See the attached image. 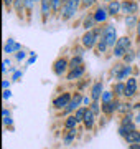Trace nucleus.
<instances>
[{"label":"nucleus","instance_id":"nucleus-1","mask_svg":"<svg viewBox=\"0 0 140 149\" xmlns=\"http://www.w3.org/2000/svg\"><path fill=\"white\" fill-rule=\"evenodd\" d=\"M102 35V25H97L96 28H92V30H86V32L82 33V37L79 38L81 40V45L86 50H94L99 42V38Z\"/></svg>","mask_w":140,"mask_h":149},{"label":"nucleus","instance_id":"nucleus-2","mask_svg":"<svg viewBox=\"0 0 140 149\" xmlns=\"http://www.w3.org/2000/svg\"><path fill=\"white\" fill-rule=\"evenodd\" d=\"M81 8V3H78L76 0H66L65 3H63V8H61V20L63 22H69L71 18H74V15L79 12Z\"/></svg>","mask_w":140,"mask_h":149},{"label":"nucleus","instance_id":"nucleus-3","mask_svg":"<svg viewBox=\"0 0 140 149\" xmlns=\"http://www.w3.org/2000/svg\"><path fill=\"white\" fill-rule=\"evenodd\" d=\"M130 48H132V38H130L129 35L120 37L117 40V43H115V47L112 48V55L115 56V58L122 60V58H124V55L129 52Z\"/></svg>","mask_w":140,"mask_h":149},{"label":"nucleus","instance_id":"nucleus-4","mask_svg":"<svg viewBox=\"0 0 140 149\" xmlns=\"http://www.w3.org/2000/svg\"><path fill=\"white\" fill-rule=\"evenodd\" d=\"M82 100H84V95H82L81 91H76L74 95H73V100H71V103L65 108V109H63V111H59V116L66 118V116H69V114H74L76 109L82 106Z\"/></svg>","mask_w":140,"mask_h":149},{"label":"nucleus","instance_id":"nucleus-5","mask_svg":"<svg viewBox=\"0 0 140 149\" xmlns=\"http://www.w3.org/2000/svg\"><path fill=\"white\" fill-rule=\"evenodd\" d=\"M51 70H53V73L56 74L58 78L66 76L68 71H69V58H68V56H58V58L54 60Z\"/></svg>","mask_w":140,"mask_h":149},{"label":"nucleus","instance_id":"nucleus-6","mask_svg":"<svg viewBox=\"0 0 140 149\" xmlns=\"http://www.w3.org/2000/svg\"><path fill=\"white\" fill-rule=\"evenodd\" d=\"M101 37L107 42L109 48H114L115 47V43H117L119 37H117V30H115V27H114V23H106V25H102V35Z\"/></svg>","mask_w":140,"mask_h":149},{"label":"nucleus","instance_id":"nucleus-7","mask_svg":"<svg viewBox=\"0 0 140 149\" xmlns=\"http://www.w3.org/2000/svg\"><path fill=\"white\" fill-rule=\"evenodd\" d=\"M71 100H73V93L71 91H65V93H61V95H58L54 98L53 103H51V106H53L54 111H63L71 103Z\"/></svg>","mask_w":140,"mask_h":149},{"label":"nucleus","instance_id":"nucleus-8","mask_svg":"<svg viewBox=\"0 0 140 149\" xmlns=\"http://www.w3.org/2000/svg\"><path fill=\"white\" fill-rule=\"evenodd\" d=\"M92 13H94V18H96V23L97 25H106L109 22V12H107V7L101 5V3H97L96 7H94V10H92Z\"/></svg>","mask_w":140,"mask_h":149},{"label":"nucleus","instance_id":"nucleus-9","mask_svg":"<svg viewBox=\"0 0 140 149\" xmlns=\"http://www.w3.org/2000/svg\"><path fill=\"white\" fill-rule=\"evenodd\" d=\"M40 15H41V23L46 25L49 17L53 15V5L51 0H40Z\"/></svg>","mask_w":140,"mask_h":149},{"label":"nucleus","instance_id":"nucleus-10","mask_svg":"<svg viewBox=\"0 0 140 149\" xmlns=\"http://www.w3.org/2000/svg\"><path fill=\"white\" fill-rule=\"evenodd\" d=\"M140 5L137 0H122V13L127 15H139Z\"/></svg>","mask_w":140,"mask_h":149},{"label":"nucleus","instance_id":"nucleus-11","mask_svg":"<svg viewBox=\"0 0 140 149\" xmlns=\"http://www.w3.org/2000/svg\"><path fill=\"white\" fill-rule=\"evenodd\" d=\"M139 91V83L135 76H130L129 80L125 81V100H132Z\"/></svg>","mask_w":140,"mask_h":149},{"label":"nucleus","instance_id":"nucleus-12","mask_svg":"<svg viewBox=\"0 0 140 149\" xmlns=\"http://www.w3.org/2000/svg\"><path fill=\"white\" fill-rule=\"evenodd\" d=\"M104 93V81L102 80H97L92 83L91 86V91H89V95H91L92 101H101V96Z\"/></svg>","mask_w":140,"mask_h":149},{"label":"nucleus","instance_id":"nucleus-13","mask_svg":"<svg viewBox=\"0 0 140 149\" xmlns=\"http://www.w3.org/2000/svg\"><path fill=\"white\" fill-rule=\"evenodd\" d=\"M119 106H120V100H112L110 103H106V104H102V114L106 118H110L114 114V113L119 111Z\"/></svg>","mask_w":140,"mask_h":149},{"label":"nucleus","instance_id":"nucleus-14","mask_svg":"<svg viewBox=\"0 0 140 149\" xmlns=\"http://www.w3.org/2000/svg\"><path fill=\"white\" fill-rule=\"evenodd\" d=\"M84 73H86V65H81V66H78L74 70H69L68 74H66V80L68 81H79V80H82Z\"/></svg>","mask_w":140,"mask_h":149},{"label":"nucleus","instance_id":"nucleus-15","mask_svg":"<svg viewBox=\"0 0 140 149\" xmlns=\"http://www.w3.org/2000/svg\"><path fill=\"white\" fill-rule=\"evenodd\" d=\"M96 114L92 113L91 108H87L86 111V116H84V121H82V126H84V129L86 131H92V129L96 128Z\"/></svg>","mask_w":140,"mask_h":149},{"label":"nucleus","instance_id":"nucleus-16","mask_svg":"<svg viewBox=\"0 0 140 149\" xmlns=\"http://www.w3.org/2000/svg\"><path fill=\"white\" fill-rule=\"evenodd\" d=\"M107 12L110 17H119L122 13V0H112V2H107Z\"/></svg>","mask_w":140,"mask_h":149},{"label":"nucleus","instance_id":"nucleus-17","mask_svg":"<svg viewBox=\"0 0 140 149\" xmlns=\"http://www.w3.org/2000/svg\"><path fill=\"white\" fill-rule=\"evenodd\" d=\"M122 139L125 141V144H140V129L129 131Z\"/></svg>","mask_w":140,"mask_h":149},{"label":"nucleus","instance_id":"nucleus-18","mask_svg":"<svg viewBox=\"0 0 140 149\" xmlns=\"http://www.w3.org/2000/svg\"><path fill=\"white\" fill-rule=\"evenodd\" d=\"M112 91L117 100H125V81H115V85H112Z\"/></svg>","mask_w":140,"mask_h":149},{"label":"nucleus","instance_id":"nucleus-19","mask_svg":"<svg viewBox=\"0 0 140 149\" xmlns=\"http://www.w3.org/2000/svg\"><path fill=\"white\" fill-rule=\"evenodd\" d=\"M97 23H96V18H94V13L92 12H87V15L82 18V28H84V32L86 30H92V28H96Z\"/></svg>","mask_w":140,"mask_h":149},{"label":"nucleus","instance_id":"nucleus-20","mask_svg":"<svg viewBox=\"0 0 140 149\" xmlns=\"http://www.w3.org/2000/svg\"><path fill=\"white\" fill-rule=\"evenodd\" d=\"M78 138V129L73 128V129H65V133H63V143L66 146H71V144L74 143V139Z\"/></svg>","mask_w":140,"mask_h":149},{"label":"nucleus","instance_id":"nucleus-21","mask_svg":"<svg viewBox=\"0 0 140 149\" xmlns=\"http://www.w3.org/2000/svg\"><path fill=\"white\" fill-rule=\"evenodd\" d=\"M130 76H134V66L132 65H124V68H122V71H120V74H119L117 81H127L130 78Z\"/></svg>","mask_w":140,"mask_h":149},{"label":"nucleus","instance_id":"nucleus-22","mask_svg":"<svg viewBox=\"0 0 140 149\" xmlns=\"http://www.w3.org/2000/svg\"><path fill=\"white\" fill-rule=\"evenodd\" d=\"M18 50H22V45L20 43H15L13 38H8L5 43V47H3V52L5 53H13V52H18Z\"/></svg>","mask_w":140,"mask_h":149},{"label":"nucleus","instance_id":"nucleus-23","mask_svg":"<svg viewBox=\"0 0 140 149\" xmlns=\"http://www.w3.org/2000/svg\"><path fill=\"white\" fill-rule=\"evenodd\" d=\"M124 61H119V63H115L112 66V68L109 70V78L110 80H115L117 81V78H119V74H120V71H122V68H124Z\"/></svg>","mask_w":140,"mask_h":149},{"label":"nucleus","instance_id":"nucleus-24","mask_svg":"<svg viewBox=\"0 0 140 149\" xmlns=\"http://www.w3.org/2000/svg\"><path fill=\"white\" fill-rule=\"evenodd\" d=\"M2 121H3V126L5 128H10L12 129V124H13V119H12V113L8 108H2Z\"/></svg>","mask_w":140,"mask_h":149},{"label":"nucleus","instance_id":"nucleus-25","mask_svg":"<svg viewBox=\"0 0 140 149\" xmlns=\"http://www.w3.org/2000/svg\"><path fill=\"white\" fill-rule=\"evenodd\" d=\"M109 50H110V48H109L107 42L101 37L99 38V42H97V45H96V48H94V52H96L97 55H104V53H107Z\"/></svg>","mask_w":140,"mask_h":149},{"label":"nucleus","instance_id":"nucleus-26","mask_svg":"<svg viewBox=\"0 0 140 149\" xmlns=\"http://www.w3.org/2000/svg\"><path fill=\"white\" fill-rule=\"evenodd\" d=\"M124 22L127 30H134V28H137V23H139V15H127Z\"/></svg>","mask_w":140,"mask_h":149},{"label":"nucleus","instance_id":"nucleus-27","mask_svg":"<svg viewBox=\"0 0 140 149\" xmlns=\"http://www.w3.org/2000/svg\"><path fill=\"white\" fill-rule=\"evenodd\" d=\"M130 111H134V103H130L129 100L127 101H122L120 100V106H119V114L122 116V114H127V113H130Z\"/></svg>","mask_w":140,"mask_h":149},{"label":"nucleus","instance_id":"nucleus-28","mask_svg":"<svg viewBox=\"0 0 140 149\" xmlns=\"http://www.w3.org/2000/svg\"><path fill=\"white\" fill-rule=\"evenodd\" d=\"M78 124L79 123L76 121L74 114H69V116L65 118V121H63V129H73V128H78Z\"/></svg>","mask_w":140,"mask_h":149},{"label":"nucleus","instance_id":"nucleus-29","mask_svg":"<svg viewBox=\"0 0 140 149\" xmlns=\"http://www.w3.org/2000/svg\"><path fill=\"white\" fill-rule=\"evenodd\" d=\"M81 65H84V60H82L81 55H73L69 58V70H74L78 66H81Z\"/></svg>","mask_w":140,"mask_h":149},{"label":"nucleus","instance_id":"nucleus-30","mask_svg":"<svg viewBox=\"0 0 140 149\" xmlns=\"http://www.w3.org/2000/svg\"><path fill=\"white\" fill-rule=\"evenodd\" d=\"M112 100H115V95H114V91H112V90H104L102 96H101V104L110 103Z\"/></svg>","mask_w":140,"mask_h":149},{"label":"nucleus","instance_id":"nucleus-31","mask_svg":"<svg viewBox=\"0 0 140 149\" xmlns=\"http://www.w3.org/2000/svg\"><path fill=\"white\" fill-rule=\"evenodd\" d=\"M86 111H87V106H81V108H78V109L74 111V118H76V121L79 123V124H82V121H84Z\"/></svg>","mask_w":140,"mask_h":149},{"label":"nucleus","instance_id":"nucleus-32","mask_svg":"<svg viewBox=\"0 0 140 149\" xmlns=\"http://www.w3.org/2000/svg\"><path fill=\"white\" fill-rule=\"evenodd\" d=\"M137 58V53H135V50L134 48H130L129 52H127V53L124 55V58H122V61H124V63H127V65H132L134 63V60Z\"/></svg>","mask_w":140,"mask_h":149},{"label":"nucleus","instance_id":"nucleus-33","mask_svg":"<svg viewBox=\"0 0 140 149\" xmlns=\"http://www.w3.org/2000/svg\"><path fill=\"white\" fill-rule=\"evenodd\" d=\"M66 0H51V5H53V15H59L61 13V8H63V3Z\"/></svg>","mask_w":140,"mask_h":149},{"label":"nucleus","instance_id":"nucleus-34","mask_svg":"<svg viewBox=\"0 0 140 149\" xmlns=\"http://www.w3.org/2000/svg\"><path fill=\"white\" fill-rule=\"evenodd\" d=\"M23 3H25V10H27V17L28 20L32 18V13H33V8H35V0H23Z\"/></svg>","mask_w":140,"mask_h":149},{"label":"nucleus","instance_id":"nucleus-35","mask_svg":"<svg viewBox=\"0 0 140 149\" xmlns=\"http://www.w3.org/2000/svg\"><path fill=\"white\" fill-rule=\"evenodd\" d=\"M132 123H135L134 111H130V113H127V114H122V116H120V124H132Z\"/></svg>","mask_w":140,"mask_h":149},{"label":"nucleus","instance_id":"nucleus-36","mask_svg":"<svg viewBox=\"0 0 140 149\" xmlns=\"http://www.w3.org/2000/svg\"><path fill=\"white\" fill-rule=\"evenodd\" d=\"M89 108L92 109V113H94L96 116H99V114L102 113V104H101V101H92V104Z\"/></svg>","mask_w":140,"mask_h":149},{"label":"nucleus","instance_id":"nucleus-37","mask_svg":"<svg viewBox=\"0 0 140 149\" xmlns=\"http://www.w3.org/2000/svg\"><path fill=\"white\" fill-rule=\"evenodd\" d=\"M92 5H97V0H82L81 8L82 10H87V8H91Z\"/></svg>","mask_w":140,"mask_h":149},{"label":"nucleus","instance_id":"nucleus-38","mask_svg":"<svg viewBox=\"0 0 140 149\" xmlns=\"http://www.w3.org/2000/svg\"><path fill=\"white\" fill-rule=\"evenodd\" d=\"M89 85H91V81H89V80H86V78H82V81L79 83V85H78V91H82L84 88H87Z\"/></svg>","mask_w":140,"mask_h":149},{"label":"nucleus","instance_id":"nucleus-39","mask_svg":"<svg viewBox=\"0 0 140 149\" xmlns=\"http://www.w3.org/2000/svg\"><path fill=\"white\" fill-rule=\"evenodd\" d=\"M92 104V98H91V95H84V100H82V106H91Z\"/></svg>","mask_w":140,"mask_h":149},{"label":"nucleus","instance_id":"nucleus-40","mask_svg":"<svg viewBox=\"0 0 140 149\" xmlns=\"http://www.w3.org/2000/svg\"><path fill=\"white\" fill-rule=\"evenodd\" d=\"M3 2V8H5L7 12L12 10V7H13V0H2Z\"/></svg>","mask_w":140,"mask_h":149},{"label":"nucleus","instance_id":"nucleus-41","mask_svg":"<svg viewBox=\"0 0 140 149\" xmlns=\"http://www.w3.org/2000/svg\"><path fill=\"white\" fill-rule=\"evenodd\" d=\"M16 60H18V61H20V60H23L25 58V56H27V53H25V52H23V50H18V52H16Z\"/></svg>","mask_w":140,"mask_h":149},{"label":"nucleus","instance_id":"nucleus-42","mask_svg":"<svg viewBox=\"0 0 140 149\" xmlns=\"http://www.w3.org/2000/svg\"><path fill=\"white\" fill-rule=\"evenodd\" d=\"M12 96V91H10V88H7V90H3V100H8Z\"/></svg>","mask_w":140,"mask_h":149},{"label":"nucleus","instance_id":"nucleus-43","mask_svg":"<svg viewBox=\"0 0 140 149\" xmlns=\"http://www.w3.org/2000/svg\"><path fill=\"white\" fill-rule=\"evenodd\" d=\"M135 33H137V40L140 42V15H139V23H137V28H135Z\"/></svg>","mask_w":140,"mask_h":149},{"label":"nucleus","instance_id":"nucleus-44","mask_svg":"<svg viewBox=\"0 0 140 149\" xmlns=\"http://www.w3.org/2000/svg\"><path fill=\"white\" fill-rule=\"evenodd\" d=\"M7 66H10V61H8V60H3V68H2L3 73H7Z\"/></svg>","mask_w":140,"mask_h":149},{"label":"nucleus","instance_id":"nucleus-45","mask_svg":"<svg viewBox=\"0 0 140 149\" xmlns=\"http://www.w3.org/2000/svg\"><path fill=\"white\" fill-rule=\"evenodd\" d=\"M127 149H140V144H127Z\"/></svg>","mask_w":140,"mask_h":149},{"label":"nucleus","instance_id":"nucleus-46","mask_svg":"<svg viewBox=\"0 0 140 149\" xmlns=\"http://www.w3.org/2000/svg\"><path fill=\"white\" fill-rule=\"evenodd\" d=\"M20 76H22V71H15V74H13V81H18Z\"/></svg>","mask_w":140,"mask_h":149},{"label":"nucleus","instance_id":"nucleus-47","mask_svg":"<svg viewBox=\"0 0 140 149\" xmlns=\"http://www.w3.org/2000/svg\"><path fill=\"white\" fill-rule=\"evenodd\" d=\"M2 86H3V90H7V88H10V81L3 80V81H2Z\"/></svg>","mask_w":140,"mask_h":149},{"label":"nucleus","instance_id":"nucleus-48","mask_svg":"<svg viewBox=\"0 0 140 149\" xmlns=\"http://www.w3.org/2000/svg\"><path fill=\"white\" fill-rule=\"evenodd\" d=\"M134 111H140V101L134 104Z\"/></svg>","mask_w":140,"mask_h":149},{"label":"nucleus","instance_id":"nucleus-49","mask_svg":"<svg viewBox=\"0 0 140 149\" xmlns=\"http://www.w3.org/2000/svg\"><path fill=\"white\" fill-rule=\"evenodd\" d=\"M106 2H112V0H106Z\"/></svg>","mask_w":140,"mask_h":149},{"label":"nucleus","instance_id":"nucleus-50","mask_svg":"<svg viewBox=\"0 0 140 149\" xmlns=\"http://www.w3.org/2000/svg\"><path fill=\"white\" fill-rule=\"evenodd\" d=\"M35 2H40V0H35Z\"/></svg>","mask_w":140,"mask_h":149},{"label":"nucleus","instance_id":"nucleus-51","mask_svg":"<svg viewBox=\"0 0 140 149\" xmlns=\"http://www.w3.org/2000/svg\"><path fill=\"white\" fill-rule=\"evenodd\" d=\"M139 129H140V128H139Z\"/></svg>","mask_w":140,"mask_h":149}]
</instances>
